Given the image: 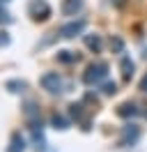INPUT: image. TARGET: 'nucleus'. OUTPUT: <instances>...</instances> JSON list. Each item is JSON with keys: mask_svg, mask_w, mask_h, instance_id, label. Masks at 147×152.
Wrapping results in <instances>:
<instances>
[{"mask_svg": "<svg viewBox=\"0 0 147 152\" xmlns=\"http://www.w3.org/2000/svg\"><path fill=\"white\" fill-rule=\"evenodd\" d=\"M32 138H35L37 150H44V148H46V141H44V134H41V127H35V129H32Z\"/></svg>", "mask_w": 147, "mask_h": 152, "instance_id": "12", "label": "nucleus"}, {"mask_svg": "<svg viewBox=\"0 0 147 152\" xmlns=\"http://www.w3.org/2000/svg\"><path fill=\"white\" fill-rule=\"evenodd\" d=\"M103 92H106V95H115V92H117V86H115V83H106V86H103Z\"/></svg>", "mask_w": 147, "mask_h": 152, "instance_id": "17", "label": "nucleus"}, {"mask_svg": "<svg viewBox=\"0 0 147 152\" xmlns=\"http://www.w3.org/2000/svg\"><path fill=\"white\" fill-rule=\"evenodd\" d=\"M28 10H30V16H32L35 21H46L48 16H51V7L46 5L44 0H32Z\"/></svg>", "mask_w": 147, "mask_h": 152, "instance_id": "3", "label": "nucleus"}, {"mask_svg": "<svg viewBox=\"0 0 147 152\" xmlns=\"http://www.w3.org/2000/svg\"><path fill=\"white\" fill-rule=\"evenodd\" d=\"M51 124H53L55 129H67V127H69L67 118H64V115H57V113H53V115H51Z\"/></svg>", "mask_w": 147, "mask_h": 152, "instance_id": "13", "label": "nucleus"}, {"mask_svg": "<svg viewBox=\"0 0 147 152\" xmlns=\"http://www.w3.org/2000/svg\"><path fill=\"white\" fill-rule=\"evenodd\" d=\"M69 108H71V111H69V113H71V118L81 120V115H83V111H81V108H83V106H81V104H71Z\"/></svg>", "mask_w": 147, "mask_h": 152, "instance_id": "16", "label": "nucleus"}, {"mask_svg": "<svg viewBox=\"0 0 147 152\" xmlns=\"http://www.w3.org/2000/svg\"><path fill=\"white\" fill-rule=\"evenodd\" d=\"M7 90H12V92H23V90H25V83H23V81H9Z\"/></svg>", "mask_w": 147, "mask_h": 152, "instance_id": "14", "label": "nucleus"}, {"mask_svg": "<svg viewBox=\"0 0 147 152\" xmlns=\"http://www.w3.org/2000/svg\"><path fill=\"white\" fill-rule=\"evenodd\" d=\"M124 2H127V0H113V5H117V7H122Z\"/></svg>", "mask_w": 147, "mask_h": 152, "instance_id": "21", "label": "nucleus"}, {"mask_svg": "<svg viewBox=\"0 0 147 152\" xmlns=\"http://www.w3.org/2000/svg\"><path fill=\"white\" fill-rule=\"evenodd\" d=\"M138 138H140V129H138L136 124H127V127L122 129V138H119V145H122V148H127V145H133Z\"/></svg>", "mask_w": 147, "mask_h": 152, "instance_id": "5", "label": "nucleus"}, {"mask_svg": "<svg viewBox=\"0 0 147 152\" xmlns=\"http://www.w3.org/2000/svg\"><path fill=\"white\" fill-rule=\"evenodd\" d=\"M133 76V62H131V58H122V78L129 81Z\"/></svg>", "mask_w": 147, "mask_h": 152, "instance_id": "10", "label": "nucleus"}, {"mask_svg": "<svg viewBox=\"0 0 147 152\" xmlns=\"http://www.w3.org/2000/svg\"><path fill=\"white\" fill-rule=\"evenodd\" d=\"M25 150V141H23V136L18 132H14L12 134V141H9V148H7V152H23Z\"/></svg>", "mask_w": 147, "mask_h": 152, "instance_id": "7", "label": "nucleus"}, {"mask_svg": "<svg viewBox=\"0 0 147 152\" xmlns=\"http://www.w3.org/2000/svg\"><path fill=\"white\" fill-rule=\"evenodd\" d=\"M110 48H113L115 53H122V48H124L122 39H119V37H113V39H110Z\"/></svg>", "mask_w": 147, "mask_h": 152, "instance_id": "15", "label": "nucleus"}, {"mask_svg": "<svg viewBox=\"0 0 147 152\" xmlns=\"http://www.w3.org/2000/svg\"><path fill=\"white\" fill-rule=\"evenodd\" d=\"M83 10V0H62V14L64 16H76Z\"/></svg>", "mask_w": 147, "mask_h": 152, "instance_id": "6", "label": "nucleus"}, {"mask_svg": "<svg viewBox=\"0 0 147 152\" xmlns=\"http://www.w3.org/2000/svg\"><path fill=\"white\" fill-rule=\"evenodd\" d=\"M83 30H85V21H69V23H64L62 28L57 30L60 32V37H64V39H71V37H76V35H81Z\"/></svg>", "mask_w": 147, "mask_h": 152, "instance_id": "4", "label": "nucleus"}, {"mask_svg": "<svg viewBox=\"0 0 147 152\" xmlns=\"http://www.w3.org/2000/svg\"><path fill=\"white\" fill-rule=\"evenodd\" d=\"M106 76H108V65H106V62H94V65H90L85 69L83 81H85L87 86H97V83H101Z\"/></svg>", "mask_w": 147, "mask_h": 152, "instance_id": "1", "label": "nucleus"}, {"mask_svg": "<svg viewBox=\"0 0 147 152\" xmlns=\"http://www.w3.org/2000/svg\"><path fill=\"white\" fill-rule=\"evenodd\" d=\"M140 90H143V92H147V74H145V78L140 81Z\"/></svg>", "mask_w": 147, "mask_h": 152, "instance_id": "20", "label": "nucleus"}, {"mask_svg": "<svg viewBox=\"0 0 147 152\" xmlns=\"http://www.w3.org/2000/svg\"><path fill=\"white\" fill-rule=\"evenodd\" d=\"M9 44V35L7 32H0V46H7Z\"/></svg>", "mask_w": 147, "mask_h": 152, "instance_id": "18", "label": "nucleus"}, {"mask_svg": "<svg viewBox=\"0 0 147 152\" xmlns=\"http://www.w3.org/2000/svg\"><path fill=\"white\" fill-rule=\"evenodd\" d=\"M7 21H12V19H9V14L2 10V7H0V23H7Z\"/></svg>", "mask_w": 147, "mask_h": 152, "instance_id": "19", "label": "nucleus"}, {"mask_svg": "<svg viewBox=\"0 0 147 152\" xmlns=\"http://www.w3.org/2000/svg\"><path fill=\"white\" fill-rule=\"evenodd\" d=\"M85 46L94 51V53H99L101 51V37L99 35H85Z\"/></svg>", "mask_w": 147, "mask_h": 152, "instance_id": "9", "label": "nucleus"}, {"mask_svg": "<svg viewBox=\"0 0 147 152\" xmlns=\"http://www.w3.org/2000/svg\"><path fill=\"white\" fill-rule=\"evenodd\" d=\"M0 2H9V0H0Z\"/></svg>", "mask_w": 147, "mask_h": 152, "instance_id": "22", "label": "nucleus"}, {"mask_svg": "<svg viewBox=\"0 0 147 152\" xmlns=\"http://www.w3.org/2000/svg\"><path fill=\"white\" fill-rule=\"evenodd\" d=\"M140 113L136 108V104H131V102H124V104L117 108V115H122V118H136V115Z\"/></svg>", "mask_w": 147, "mask_h": 152, "instance_id": "8", "label": "nucleus"}, {"mask_svg": "<svg viewBox=\"0 0 147 152\" xmlns=\"http://www.w3.org/2000/svg\"><path fill=\"white\" fill-rule=\"evenodd\" d=\"M57 60H60V62H64V65H71V62H76V60H78V56H76V53H71V51H57Z\"/></svg>", "mask_w": 147, "mask_h": 152, "instance_id": "11", "label": "nucleus"}, {"mask_svg": "<svg viewBox=\"0 0 147 152\" xmlns=\"http://www.w3.org/2000/svg\"><path fill=\"white\" fill-rule=\"evenodd\" d=\"M39 83H41V88H44L46 92H51V95L62 92V76L57 74V72H46V74L39 78Z\"/></svg>", "mask_w": 147, "mask_h": 152, "instance_id": "2", "label": "nucleus"}]
</instances>
